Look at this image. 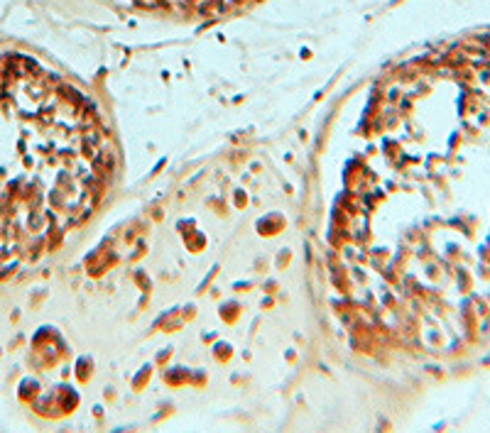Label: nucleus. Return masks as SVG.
<instances>
[{
    "instance_id": "f257e3e1",
    "label": "nucleus",
    "mask_w": 490,
    "mask_h": 433,
    "mask_svg": "<svg viewBox=\"0 0 490 433\" xmlns=\"http://www.w3.org/2000/svg\"><path fill=\"white\" fill-rule=\"evenodd\" d=\"M164 3H208V0H164Z\"/></svg>"
}]
</instances>
